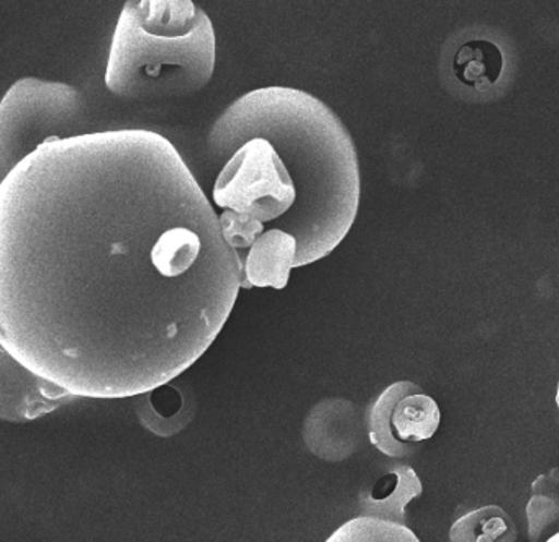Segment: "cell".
I'll list each match as a JSON object with an SVG mask.
<instances>
[{"label": "cell", "mask_w": 559, "mask_h": 542, "mask_svg": "<svg viewBox=\"0 0 559 542\" xmlns=\"http://www.w3.org/2000/svg\"><path fill=\"white\" fill-rule=\"evenodd\" d=\"M212 201L224 212L258 218L270 225L266 230L277 228L290 234L299 195L276 148L267 140L251 138L222 166Z\"/></svg>", "instance_id": "5b68a950"}, {"label": "cell", "mask_w": 559, "mask_h": 542, "mask_svg": "<svg viewBox=\"0 0 559 542\" xmlns=\"http://www.w3.org/2000/svg\"><path fill=\"white\" fill-rule=\"evenodd\" d=\"M556 405H558V410H559V382H558V390H556Z\"/></svg>", "instance_id": "ac0fdd59"}, {"label": "cell", "mask_w": 559, "mask_h": 542, "mask_svg": "<svg viewBox=\"0 0 559 542\" xmlns=\"http://www.w3.org/2000/svg\"><path fill=\"white\" fill-rule=\"evenodd\" d=\"M133 398L140 423L159 437L175 436L194 418V401L171 382Z\"/></svg>", "instance_id": "8fae6325"}, {"label": "cell", "mask_w": 559, "mask_h": 542, "mask_svg": "<svg viewBox=\"0 0 559 542\" xmlns=\"http://www.w3.org/2000/svg\"><path fill=\"white\" fill-rule=\"evenodd\" d=\"M325 542H420V539L405 525L358 516L340 526Z\"/></svg>", "instance_id": "9a60e30c"}, {"label": "cell", "mask_w": 559, "mask_h": 542, "mask_svg": "<svg viewBox=\"0 0 559 542\" xmlns=\"http://www.w3.org/2000/svg\"><path fill=\"white\" fill-rule=\"evenodd\" d=\"M437 401L414 382L389 385L366 414V431L376 449L389 457H407L440 426Z\"/></svg>", "instance_id": "8992f818"}, {"label": "cell", "mask_w": 559, "mask_h": 542, "mask_svg": "<svg viewBox=\"0 0 559 542\" xmlns=\"http://www.w3.org/2000/svg\"><path fill=\"white\" fill-rule=\"evenodd\" d=\"M296 238L283 230H266L257 243L241 257L243 279L241 289L253 287H273L286 289L289 284L290 270L297 269Z\"/></svg>", "instance_id": "9c48e42d"}, {"label": "cell", "mask_w": 559, "mask_h": 542, "mask_svg": "<svg viewBox=\"0 0 559 542\" xmlns=\"http://www.w3.org/2000/svg\"><path fill=\"white\" fill-rule=\"evenodd\" d=\"M362 417L345 398H326L317 404L304 421L307 449L326 462H342L356 453L362 439Z\"/></svg>", "instance_id": "ba28073f"}, {"label": "cell", "mask_w": 559, "mask_h": 542, "mask_svg": "<svg viewBox=\"0 0 559 542\" xmlns=\"http://www.w3.org/2000/svg\"><path fill=\"white\" fill-rule=\"evenodd\" d=\"M211 17L192 0H129L114 32L106 86L130 103L191 97L214 76Z\"/></svg>", "instance_id": "3957f363"}, {"label": "cell", "mask_w": 559, "mask_h": 542, "mask_svg": "<svg viewBox=\"0 0 559 542\" xmlns=\"http://www.w3.org/2000/svg\"><path fill=\"white\" fill-rule=\"evenodd\" d=\"M218 220H221L225 241L234 248L240 261L248 253V250L257 243L258 238L266 231V225L261 224L258 218L251 217V215L237 214V212H222L218 215Z\"/></svg>", "instance_id": "2e32d148"}, {"label": "cell", "mask_w": 559, "mask_h": 542, "mask_svg": "<svg viewBox=\"0 0 559 542\" xmlns=\"http://www.w3.org/2000/svg\"><path fill=\"white\" fill-rule=\"evenodd\" d=\"M516 528L506 509L497 505L471 509L450 528V542H515Z\"/></svg>", "instance_id": "4fadbf2b"}, {"label": "cell", "mask_w": 559, "mask_h": 542, "mask_svg": "<svg viewBox=\"0 0 559 542\" xmlns=\"http://www.w3.org/2000/svg\"><path fill=\"white\" fill-rule=\"evenodd\" d=\"M453 71L464 86L486 89L502 76V51L492 41H467L454 57Z\"/></svg>", "instance_id": "7c38bea8"}, {"label": "cell", "mask_w": 559, "mask_h": 542, "mask_svg": "<svg viewBox=\"0 0 559 542\" xmlns=\"http://www.w3.org/2000/svg\"><path fill=\"white\" fill-rule=\"evenodd\" d=\"M243 266L176 146L50 142L0 185V348L80 398H133L205 354Z\"/></svg>", "instance_id": "6da1fadb"}, {"label": "cell", "mask_w": 559, "mask_h": 542, "mask_svg": "<svg viewBox=\"0 0 559 542\" xmlns=\"http://www.w3.org/2000/svg\"><path fill=\"white\" fill-rule=\"evenodd\" d=\"M86 99L76 87L37 77L17 81L0 104L2 179L47 143L86 135Z\"/></svg>", "instance_id": "277c9868"}, {"label": "cell", "mask_w": 559, "mask_h": 542, "mask_svg": "<svg viewBox=\"0 0 559 542\" xmlns=\"http://www.w3.org/2000/svg\"><path fill=\"white\" fill-rule=\"evenodd\" d=\"M76 395L61 385L35 374L0 348V418L27 423L60 408Z\"/></svg>", "instance_id": "52a82bcc"}, {"label": "cell", "mask_w": 559, "mask_h": 542, "mask_svg": "<svg viewBox=\"0 0 559 542\" xmlns=\"http://www.w3.org/2000/svg\"><path fill=\"white\" fill-rule=\"evenodd\" d=\"M264 138L286 162L297 188L290 234L296 267L332 254L352 230L361 197L355 143L325 103L294 87L254 89L225 109L207 136L214 165L224 166L247 140Z\"/></svg>", "instance_id": "7a4b0ae2"}, {"label": "cell", "mask_w": 559, "mask_h": 542, "mask_svg": "<svg viewBox=\"0 0 559 542\" xmlns=\"http://www.w3.org/2000/svg\"><path fill=\"white\" fill-rule=\"evenodd\" d=\"M546 542H559V532H555Z\"/></svg>", "instance_id": "e0dca14e"}, {"label": "cell", "mask_w": 559, "mask_h": 542, "mask_svg": "<svg viewBox=\"0 0 559 542\" xmlns=\"http://www.w3.org/2000/svg\"><path fill=\"white\" fill-rule=\"evenodd\" d=\"M421 482L412 467L392 466L359 493L361 516L405 525V508L421 495Z\"/></svg>", "instance_id": "30bf717a"}, {"label": "cell", "mask_w": 559, "mask_h": 542, "mask_svg": "<svg viewBox=\"0 0 559 542\" xmlns=\"http://www.w3.org/2000/svg\"><path fill=\"white\" fill-rule=\"evenodd\" d=\"M528 539L538 542L543 535L559 526V469L536 477L532 496L526 505Z\"/></svg>", "instance_id": "5bb4252c"}]
</instances>
